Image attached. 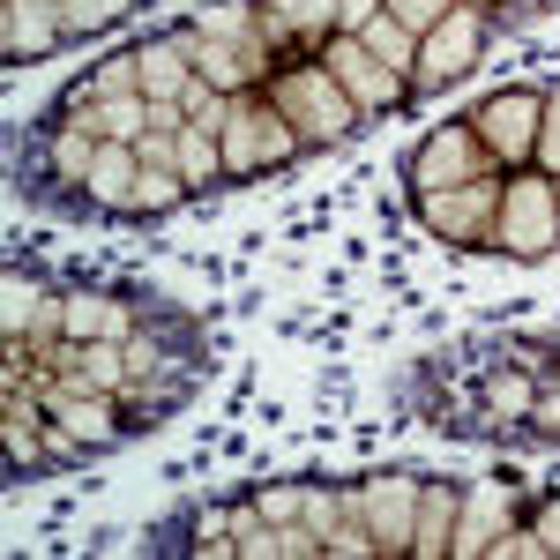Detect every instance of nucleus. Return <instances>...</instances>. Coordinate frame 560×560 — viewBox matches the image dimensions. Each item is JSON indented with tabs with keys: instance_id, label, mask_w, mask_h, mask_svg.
Masks as SVG:
<instances>
[{
	"instance_id": "25",
	"label": "nucleus",
	"mask_w": 560,
	"mask_h": 560,
	"mask_svg": "<svg viewBox=\"0 0 560 560\" xmlns=\"http://www.w3.org/2000/svg\"><path fill=\"white\" fill-rule=\"evenodd\" d=\"M493 516H509V501H501V493H486V501H478L471 530H464V538H456V546H486V523H493Z\"/></svg>"
},
{
	"instance_id": "17",
	"label": "nucleus",
	"mask_w": 560,
	"mask_h": 560,
	"mask_svg": "<svg viewBox=\"0 0 560 560\" xmlns=\"http://www.w3.org/2000/svg\"><path fill=\"white\" fill-rule=\"evenodd\" d=\"M179 105L195 113V128H232V105H224V90H217V83H187V90H179Z\"/></svg>"
},
{
	"instance_id": "24",
	"label": "nucleus",
	"mask_w": 560,
	"mask_h": 560,
	"mask_svg": "<svg viewBox=\"0 0 560 560\" xmlns=\"http://www.w3.org/2000/svg\"><path fill=\"white\" fill-rule=\"evenodd\" d=\"M396 8V23H411V31H433L441 23V0H388Z\"/></svg>"
},
{
	"instance_id": "7",
	"label": "nucleus",
	"mask_w": 560,
	"mask_h": 560,
	"mask_svg": "<svg viewBox=\"0 0 560 560\" xmlns=\"http://www.w3.org/2000/svg\"><path fill=\"white\" fill-rule=\"evenodd\" d=\"M135 179H142V158L128 142H105L97 165H90V202L97 210H135Z\"/></svg>"
},
{
	"instance_id": "19",
	"label": "nucleus",
	"mask_w": 560,
	"mask_h": 560,
	"mask_svg": "<svg viewBox=\"0 0 560 560\" xmlns=\"http://www.w3.org/2000/svg\"><path fill=\"white\" fill-rule=\"evenodd\" d=\"M179 195H187V179H179V173H142V179H135V210H173Z\"/></svg>"
},
{
	"instance_id": "26",
	"label": "nucleus",
	"mask_w": 560,
	"mask_h": 560,
	"mask_svg": "<svg viewBox=\"0 0 560 560\" xmlns=\"http://www.w3.org/2000/svg\"><path fill=\"white\" fill-rule=\"evenodd\" d=\"M366 52H388V60H404V52H411V38H404L396 23H374V31H366Z\"/></svg>"
},
{
	"instance_id": "23",
	"label": "nucleus",
	"mask_w": 560,
	"mask_h": 560,
	"mask_svg": "<svg viewBox=\"0 0 560 560\" xmlns=\"http://www.w3.org/2000/svg\"><path fill=\"white\" fill-rule=\"evenodd\" d=\"M83 359H90V382H97V388H120V359H128V351H113V345H90Z\"/></svg>"
},
{
	"instance_id": "22",
	"label": "nucleus",
	"mask_w": 560,
	"mask_h": 560,
	"mask_svg": "<svg viewBox=\"0 0 560 560\" xmlns=\"http://www.w3.org/2000/svg\"><path fill=\"white\" fill-rule=\"evenodd\" d=\"M105 419H113V411H105V404H68V433H75V441H120V427H105Z\"/></svg>"
},
{
	"instance_id": "8",
	"label": "nucleus",
	"mask_w": 560,
	"mask_h": 560,
	"mask_svg": "<svg viewBox=\"0 0 560 560\" xmlns=\"http://www.w3.org/2000/svg\"><path fill=\"white\" fill-rule=\"evenodd\" d=\"M329 75H337V83H351L366 105H388V97H396V75H388V68L359 38H337V45H329Z\"/></svg>"
},
{
	"instance_id": "12",
	"label": "nucleus",
	"mask_w": 560,
	"mask_h": 560,
	"mask_svg": "<svg viewBox=\"0 0 560 560\" xmlns=\"http://www.w3.org/2000/svg\"><path fill=\"white\" fill-rule=\"evenodd\" d=\"M142 120H150V105L142 97H105L97 113H83L75 128H90V135H113V142H128V135H142Z\"/></svg>"
},
{
	"instance_id": "21",
	"label": "nucleus",
	"mask_w": 560,
	"mask_h": 560,
	"mask_svg": "<svg viewBox=\"0 0 560 560\" xmlns=\"http://www.w3.org/2000/svg\"><path fill=\"white\" fill-rule=\"evenodd\" d=\"M135 83H142V60H135V52H120V60H105V68H97V97H135Z\"/></svg>"
},
{
	"instance_id": "31",
	"label": "nucleus",
	"mask_w": 560,
	"mask_h": 560,
	"mask_svg": "<svg viewBox=\"0 0 560 560\" xmlns=\"http://www.w3.org/2000/svg\"><path fill=\"white\" fill-rule=\"evenodd\" d=\"M546 113H553V120H546V165H560V97L546 105Z\"/></svg>"
},
{
	"instance_id": "3",
	"label": "nucleus",
	"mask_w": 560,
	"mask_h": 560,
	"mask_svg": "<svg viewBox=\"0 0 560 560\" xmlns=\"http://www.w3.org/2000/svg\"><path fill=\"white\" fill-rule=\"evenodd\" d=\"M478 38H486L478 8H448V15L427 31V60H419V75H427V83H456V75L478 60Z\"/></svg>"
},
{
	"instance_id": "6",
	"label": "nucleus",
	"mask_w": 560,
	"mask_h": 560,
	"mask_svg": "<svg viewBox=\"0 0 560 560\" xmlns=\"http://www.w3.org/2000/svg\"><path fill=\"white\" fill-rule=\"evenodd\" d=\"M411 179H419V187H471V179H478V165H471V135H464V128L433 135L427 150L411 158Z\"/></svg>"
},
{
	"instance_id": "10",
	"label": "nucleus",
	"mask_w": 560,
	"mask_h": 560,
	"mask_svg": "<svg viewBox=\"0 0 560 560\" xmlns=\"http://www.w3.org/2000/svg\"><path fill=\"white\" fill-rule=\"evenodd\" d=\"M366 509H374V546H411V509H419L411 478H382Z\"/></svg>"
},
{
	"instance_id": "28",
	"label": "nucleus",
	"mask_w": 560,
	"mask_h": 560,
	"mask_svg": "<svg viewBox=\"0 0 560 560\" xmlns=\"http://www.w3.org/2000/svg\"><path fill=\"white\" fill-rule=\"evenodd\" d=\"M292 509H300V493H292V486H277V493L261 501V516H269V523H284V516H292Z\"/></svg>"
},
{
	"instance_id": "16",
	"label": "nucleus",
	"mask_w": 560,
	"mask_h": 560,
	"mask_svg": "<svg viewBox=\"0 0 560 560\" xmlns=\"http://www.w3.org/2000/svg\"><path fill=\"white\" fill-rule=\"evenodd\" d=\"M128 322H135V314H128V306H113V300H75V306H68V329H75V337H83V329H90V337H120Z\"/></svg>"
},
{
	"instance_id": "13",
	"label": "nucleus",
	"mask_w": 560,
	"mask_h": 560,
	"mask_svg": "<svg viewBox=\"0 0 560 560\" xmlns=\"http://www.w3.org/2000/svg\"><path fill=\"white\" fill-rule=\"evenodd\" d=\"M448 523H456V493L441 486V493H419V530H411V546L419 553H441L448 546Z\"/></svg>"
},
{
	"instance_id": "5",
	"label": "nucleus",
	"mask_w": 560,
	"mask_h": 560,
	"mask_svg": "<svg viewBox=\"0 0 560 560\" xmlns=\"http://www.w3.org/2000/svg\"><path fill=\"white\" fill-rule=\"evenodd\" d=\"M538 113H546V97H530V90H509V97H493V105L478 113V142H493L501 158H523V150H530V135H538V128H530Z\"/></svg>"
},
{
	"instance_id": "32",
	"label": "nucleus",
	"mask_w": 560,
	"mask_h": 560,
	"mask_svg": "<svg viewBox=\"0 0 560 560\" xmlns=\"http://www.w3.org/2000/svg\"><path fill=\"white\" fill-rule=\"evenodd\" d=\"M530 411H538V427H546V433H560V404H530Z\"/></svg>"
},
{
	"instance_id": "30",
	"label": "nucleus",
	"mask_w": 560,
	"mask_h": 560,
	"mask_svg": "<svg viewBox=\"0 0 560 560\" xmlns=\"http://www.w3.org/2000/svg\"><path fill=\"white\" fill-rule=\"evenodd\" d=\"M23 314H31V284H23V277H15V284H8V329H15V322H23Z\"/></svg>"
},
{
	"instance_id": "15",
	"label": "nucleus",
	"mask_w": 560,
	"mask_h": 560,
	"mask_svg": "<svg viewBox=\"0 0 560 560\" xmlns=\"http://www.w3.org/2000/svg\"><path fill=\"white\" fill-rule=\"evenodd\" d=\"M45 158H52V179H90V165H97V150H90V128L52 135V142H45Z\"/></svg>"
},
{
	"instance_id": "33",
	"label": "nucleus",
	"mask_w": 560,
	"mask_h": 560,
	"mask_svg": "<svg viewBox=\"0 0 560 560\" xmlns=\"http://www.w3.org/2000/svg\"><path fill=\"white\" fill-rule=\"evenodd\" d=\"M553 202H560V187H553Z\"/></svg>"
},
{
	"instance_id": "14",
	"label": "nucleus",
	"mask_w": 560,
	"mask_h": 560,
	"mask_svg": "<svg viewBox=\"0 0 560 560\" xmlns=\"http://www.w3.org/2000/svg\"><path fill=\"white\" fill-rule=\"evenodd\" d=\"M217 173H224V158H217L210 128H179V179L202 187V179H217Z\"/></svg>"
},
{
	"instance_id": "18",
	"label": "nucleus",
	"mask_w": 560,
	"mask_h": 560,
	"mask_svg": "<svg viewBox=\"0 0 560 560\" xmlns=\"http://www.w3.org/2000/svg\"><path fill=\"white\" fill-rule=\"evenodd\" d=\"M284 23H300V31H329V23H345V0H269Z\"/></svg>"
},
{
	"instance_id": "1",
	"label": "nucleus",
	"mask_w": 560,
	"mask_h": 560,
	"mask_svg": "<svg viewBox=\"0 0 560 560\" xmlns=\"http://www.w3.org/2000/svg\"><path fill=\"white\" fill-rule=\"evenodd\" d=\"M277 97H284V120H300L306 142H337V135H351V105L337 97V75L300 68V75L277 83Z\"/></svg>"
},
{
	"instance_id": "20",
	"label": "nucleus",
	"mask_w": 560,
	"mask_h": 560,
	"mask_svg": "<svg viewBox=\"0 0 560 560\" xmlns=\"http://www.w3.org/2000/svg\"><path fill=\"white\" fill-rule=\"evenodd\" d=\"M120 8H128V0H60L68 31H105V23H120Z\"/></svg>"
},
{
	"instance_id": "2",
	"label": "nucleus",
	"mask_w": 560,
	"mask_h": 560,
	"mask_svg": "<svg viewBox=\"0 0 560 560\" xmlns=\"http://www.w3.org/2000/svg\"><path fill=\"white\" fill-rule=\"evenodd\" d=\"M501 240L516 247V255H546L560 240V202L546 179H516L509 195H501Z\"/></svg>"
},
{
	"instance_id": "29",
	"label": "nucleus",
	"mask_w": 560,
	"mask_h": 560,
	"mask_svg": "<svg viewBox=\"0 0 560 560\" xmlns=\"http://www.w3.org/2000/svg\"><path fill=\"white\" fill-rule=\"evenodd\" d=\"M538 546H546V553H560V501L538 516Z\"/></svg>"
},
{
	"instance_id": "11",
	"label": "nucleus",
	"mask_w": 560,
	"mask_h": 560,
	"mask_svg": "<svg viewBox=\"0 0 560 560\" xmlns=\"http://www.w3.org/2000/svg\"><path fill=\"white\" fill-rule=\"evenodd\" d=\"M179 52H187V38H158V45H135V60H142V90H150V97H179V90L195 83V75H187V68H179Z\"/></svg>"
},
{
	"instance_id": "9",
	"label": "nucleus",
	"mask_w": 560,
	"mask_h": 560,
	"mask_svg": "<svg viewBox=\"0 0 560 560\" xmlns=\"http://www.w3.org/2000/svg\"><path fill=\"white\" fill-rule=\"evenodd\" d=\"M60 31H68L60 0H8V52H45Z\"/></svg>"
},
{
	"instance_id": "27",
	"label": "nucleus",
	"mask_w": 560,
	"mask_h": 560,
	"mask_svg": "<svg viewBox=\"0 0 560 560\" xmlns=\"http://www.w3.org/2000/svg\"><path fill=\"white\" fill-rule=\"evenodd\" d=\"M493 404H501V411H530V382H516V374L493 382Z\"/></svg>"
},
{
	"instance_id": "4",
	"label": "nucleus",
	"mask_w": 560,
	"mask_h": 560,
	"mask_svg": "<svg viewBox=\"0 0 560 560\" xmlns=\"http://www.w3.org/2000/svg\"><path fill=\"white\" fill-rule=\"evenodd\" d=\"M292 150H300V135L284 128V113H232V150H224L232 173L277 165V158H292Z\"/></svg>"
}]
</instances>
